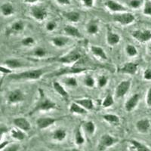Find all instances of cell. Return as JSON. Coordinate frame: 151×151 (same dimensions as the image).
<instances>
[{"instance_id": "1", "label": "cell", "mask_w": 151, "mask_h": 151, "mask_svg": "<svg viewBox=\"0 0 151 151\" xmlns=\"http://www.w3.org/2000/svg\"><path fill=\"white\" fill-rule=\"evenodd\" d=\"M56 108L57 104L47 96L44 90L39 88V98L29 114H33L36 112L40 111H49V110H55Z\"/></svg>"}, {"instance_id": "2", "label": "cell", "mask_w": 151, "mask_h": 151, "mask_svg": "<svg viewBox=\"0 0 151 151\" xmlns=\"http://www.w3.org/2000/svg\"><path fill=\"white\" fill-rule=\"evenodd\" d=\"M46 68L31 69L18 73L9 75V79L12 80H38L46 73Z\"/></svg>"}, {"instance_id": "3", "label": "cell", "mask_w": 151, "mask_h": 151, "mask_svg": "<svg viewBox=\"0 0 151 151\" xmlns=\"http://www.w3.org/2000/svg\"><path fill=\"white\" fill-rule=\"evenodd\" d=\"M81 58H82V55L77 50L73 49L70 51L68 53L58 57L56 59H54V60L64 64H73L79 61Z\"/></svg>"}, {"instance_id": "4", "label": "cell", "mask_w": 151, "mask_h": 151, "mask_svg": "<svg viewBox=\"0 0 151 151\" xmlns=\"http://www.w3.org/2000/svg\"><path fill=\"white\" fill-rule=\"evenodd\" d=\"M118 142L119 139L116 137H113L110 134H104L100 137L98 148L100 151H104L116 144Z\"/></svg>"}, {"instance_id": "5", "label": "cell", "mask_w": 151, "mask_h": 151, "mask_svg": "<svg viewBox=\"0 0 151 151\" xmlns=\"http://www.w3.org/2000/svg\"><path fill=\"white\" fill-rule=\"evenodd\" d=\"M113 20L117 24L122 26H128L134 22L135 20L134 15L129 12L115 13L113 15Z\"/></svg>"}, {"instance_id": "6", "label": "cell", "mask_w": 151, "mask_h": 151, "mask_svg": "<svg viewBox=\"0 0 151 151\" xmlns=\"http://www.w3.org/2000/svg\"><path fill=\"white\" fill-rule=\"evenodd\" d=\"M29 14L36 21H43L48 16V11L44 6L33 5L29 9Z\"/></svg>"}, {"instance_id": "7", "label": "cell", "mask_w": 151, "mask_h": 151, "mask_svg": "<svg viewBox=\"0 0 151 151\" xmlns=\"http://www.w3.org/2000/svg\"><path fill=\"white\" fill-rule=\"evenodd\" d=\"M88 70V68L86 67H68V68L60 69L59 70L50 74L49 77H55V76H60L63 75H72V74H78L81 73L86 72Z\"/></svg>"}, {"instance_id": "8", "label": "cell", "mask_w": 151, "mask_h": 151, "mask_svg": "<svg viewBox=\"0 0 151 151\" xmlns=\"http://www.w3.org/2000/svg\"><path fill=\"white\" fill-rule=\"evenodd\" d=\"M132 36L139 42H147L151 40V31L150 29H136L132 33Z\"/></svg>"}, {"instance_id": "9", "label": "cell", "mask_w": 151, "mask_h": 151, "mask_svg": "<svg viewBox=\"0 0 151 151\" xmlns=\"http://www.w3.org/2000/svg\"><path fill=\"white\" fill-rule=\"evenodd\" d=\"M25 100V95L21 89H14L9 92L7 95V101L11 104H19Z\"/></svg>"}, {"instance_id": "10", "label": "cell", "mask_w": 151, "mask_h": 151, "mask_svg": "<svg viewBox=\"0 0 151 151\" xmlns=\"http://www.w3.org/2000/svg\"><path fill=\"white\" fill-rule=\"evenodd\" d=\"M132 86L131 80H122L119 83L118 86L116 88L115 94L117 98H123L125 94L129 92L130 88Z\"/></svg>"}, {"instance_id": "11", "label": "cell", "mask_w": 151, "mask_h": 151, "mask_svg": "<svg viewBox=\"0 0 151 151\" xmlns=\"http://www.w3.org/2000/svg\"><path fill=\"white\" fill-rule=\"evenodd\" d=\"M105 6L108 10L114 12V13L128 12L127 8L125 7L124 5L115 1V0H106L105 2Z\"/></svg>"}, {"instance_id": "12", "label": "cell", "mask_w": 151, "mask_h": 151, "mask_svg": "<svg viewBox=\"0 0 151 151\" xmlns=\"http://www.w3.org/2000/svg\"><path fill=\"white\" fill-rule=\"evenodd\" d=\"M138 64L134 62H127L122 67L119 69L118 72L122 74H128V75L134 76L137 73Z\"/></svg>"}, {"instance_id": "13", "label": "cell", "mask_w": 151, "mask_h": 151, "mask_svg": "<svg viewBox=\"0 0 151 151\" xmlns=\"http://www.w3.org/2000/svg\"><path fill=\"white\" fill-rule=\"evenodd\" d=\"M59 119L53 117H40L36 119V125L40 129H45L52 126Z\"/></svg>"}, {"instance_id": "14", "label": "cell", "mask_w": 151, "mask_h": 151, "mask_svg": "<svg viewBox=\"0 0 151 151\" xmlns=\"http://www.w3.org/2000/svg\"><path fill=\"white\" fill-rule=\"evenodd\" d=\"M140 101V95L139 94H134L130 97L129 99L125 101L124 107L126 112H130L133 111L134 109L136 108V106H137L138 103Z\"/></svg>"}, {"instance_id": "15", "label": "cell", "mask_w": 151, "mask_h": 151, "mask_svg": "<svg viewBox=\"0 0 151 151\" xmlns=\"http://www.w3.org/2000/svg\"><path fill=\"white\" fill-rule=\"evenodd\" d=\"M13 124L15 127L27 132L31 129L30 122L24 117H17L13 119Z\"/></svg>"}, {"instance_id": "16", "label": "cell", "mask_w": 151, "mask_h": 151, "mask_svg": "<svg viewBox=\"0 0 151 151\" xmlns=\"http://www.w3.org/2000/svg\"><path fill=\"white\" fill-rule=\"evenodd\" d=\"M106 43L110 46H115L118 45L121 40L120 36L117 33H114L112 31L111 29H107L106 35Z\"/></svg>"}, {"instance_id": "17", "label": "cell", "mask_w": 151, "mask_h": 151, "mask_svg": "<svg viewBox=\"0 0 151 151\" xmlns=\"http://www.w3.org/2000/svg\"><path fill=\"white\" fill-rule=\"evenodd\" d=\"M129 144H130L129 147V151H150L147 146L135 139L130 140Z\"/></svg>"}, {"instance_id": "18", "label": "cell", "mask_w": 151, "mask_h": 151, "mask_svg": "<svg viewBox=\"0 0 151 151\" xmlns=\"http://www.w3.org/2000/svg\"><path fill=\"white\" fill-rule=\"evenodd\" d=\"M90 51H91V53L94 57H96V58L101 59V60H107V59H108L104 49L101 47L98 46V45H91L90 46Z\"/></svg>"}, {"instance_id": "19", "label": "cell", "mask_w": 151, "mask_h": 151, "mask_svg": "<svg viewBox=\"0 0 151 151\" xmlns=\"http://www.w3.org/2000/svg\"><path fill=\"white\" fill-rule=\"evenodd\" d=\"M135 127L137 132L142 134H145V133H147L150 128V122L147 119H141L140 120L137 121Z\"/></svg>"}, {"instance_id": "20", "label": "cell", "mask_w": 151, "mask_h": 151, "mask_svg": "<svg viewBox=\"0 0 151 151\" xmlns=\"http://www.w3.org/2000/svg\"><path fill=\"white\" fill-rule=\"evenodd\" d=\"M64 32L67 36H70V37L74 38H80L83 37L82 34H81L80 31L75 26L72 25V24H67L64 27Z\"/></svg>"}, {"instance_id": "21", "label": "cell", "mask_w": 151, "mask_h": 151, "mask_svg": "<svg viewBox=\"0 0 151 151\" xmlns=\"http://www.w3.org/2000/svg\"><path fill=\"white\" fill-rule=\"evenodd\" d=\"M70 42V39L67 36H55V37L51 39V42L52 43V45L54 46L57 47V48H63V47L66 46Z\"/></svg>"}, {"instance_id": "22", "label": "cell", "mask_w": 151, "mask_h": 151, "mask_svg": "<svg viewBox=\"0 0 151 151\" xmlns=\"http://www.w3.org/2000/svg\"><path fill=\"white\" fill-rule=\"evenodd\" d=\"M2 64H3V65L9 67V68L12 69H12L21 68V67H24V66H25V64H24V62L17 58L7 59V60H5Z\"/></svg>"}, {"instance_id": "23", "label": "cell", "mask_w": 151, "mask_h": 151, "mask_svg": "<svg viewBox=\"0 0 151 151\" xmlns=\"http://www.w3.org/2000/svg\"><path fill=\"white\" fill-rule=\"evenodd\" d=\"M62 15L67 21L71 23H77L80 21L81 15L80 13L75 11H71V12H64L62 13Z\"/></svg>"}, {"instance_id": "24", "label": "cell", "mask_w": 151, "mask_h": 151, "mask_svg": "<svg viewBox=\"0 0 151 151\" xmlns=\"http://www.w3.org/2000/svg\"><path fill=\"white\" fill-rule=\"evenodd\" d=\"M74 101L80 105L81 106H83V108L86 109L87 111L92 110L94 107V102H93L92 99H91V98H81V99H76Z\"/></svg>"}, {"instance_id": "25", "label": "cell", "mask_w": 151, "mask_h": 151, "mask_svg": "<svg viewBox=\"0 0 151 151\" xmlns=\"http://www.w3.org/2000/svg\"><path fill=\"white\" fill-rule=\"evenodd\" d=\"M52 86H53V88L55 89V91H56L58 94L60 95V97L64 98V100L67 101L69 99V94L67 92V90L64 88V87L60 84V83L55 81L53 83H52Z\"/></svg>"}, {"instance_id": "26", "label": "cell", "mask_w": 151, "mask_h": 151, "mask_svg": "<svg viewBox=\"0 0 151 151\" xmlns=\"http://www.w3.org/2000/svg\"><path fill=\"white\" fill-rule=\"evenodd\" d=\"M82 125H79L74 132V141L77 146H82L86 142V139L82 132Z\"/></svg>"}, {"instance_id": "27", "label": "cell", "mask_w": 151, "mask_h": 151, "mask_svg": "<svg viewBox=\"0 0 151 151\" xmlns=\"http://www.w3.org/2000/svg\"><path fill=\"white\" fill-rule=\"evenodd\" d=\"M25 28V23L21 20L14 21L9 27V33H21Z\"/></svg>"}, {"instance_id": "28", "label": "cell", "mask_w": 151, "mask_h": 151, "mask_svg": "<svg viewBox=\"0 0 151 151\" xmlns=\"http://www.w3.org/2000/svg\"><path fill=\"white\" fill-rule=\"evenodd\" d=\"M69 111L71 113L73 114H77V115H86L88 113V111L84 109L83 106H81L80 105L78 104L77 103H76L75 101H73L72 103L70 104L69 106Z\"/></svg>"}, {"instance_id": "29", "label": "cell", "mask_w": 151, "mask_h": 151, "mask_svg": "<svg viewBox=\"0 0 151 151\" xmlns=\"http://www.w3.org/2000/svg\"><path fill=\"white\" fill-rule=\"evenodd\" d=\"M10 135L13 139L18 141H24L25 139V137H26L25 132L21 130V129L15 127V126H14V128H13V129L10 130Z\"/></svg>"}, {"instance_id": "30", "label": "cell", "mask_w": 151, "mask_h": 151, "mask_svg": "<svg viewBox=\"0 0 151 151\" xmlns=\"http://www.w3.org/2000/svg\"><path fill=\"white\" fill-rule=\"evenodd\" d=\"M67 133L65 129H58L53 132L52 134V139L54 141H58V142H62L65 140L67 137Z\"/></svg>"}, {"instance_id": "31", "label": "cell", "mask_w": 151, "mask_h": 151, "mask_svg": "<svg viewBox=\"0 0 151 151\" xmlns=\"http://www.w3.org/2000/svg\"><path fill=\"white\" fill-rule=\"evenodd\" d=\"M86 31L89 35H96L99 31V24L96 20L89 21L86 25Z\"/></svg>"}, {"instance_id": "32", "label": "cell", "mask_w": 151, "mask_h": 151, "mask_svg": "<svg viewBox=\"0 0 151 151\" xmlns=\"http://www.w3.org/2000/svg\"><path fill=\"white\" fill-rule=\"evenodd\" d=\"M1 12L5 17H9L14 13V8L10 2H5L1 5Z\"/></svg>"}, {"instance_id": "33", "label": "cell", "mask_w": 151, "mask_h": 151, "mask_svg": "<svg viewBox=\"0 0 151 151\" xmlns=\"http://www.w3.org/2000/svg\"><path fill=\"white\" fill-rule=\"evenodd\" d=\"M82 127H83L84 132L89 136H92L95 133V131H96L95 124L92 121H87V122H84Z\"/></svg>"}, {"instance_id": "34", "label": "cell", "mask_w": 151, "mask_h": 151, "mask_svg": "<svg viewBox=\"0 0 151 151\" xmlns=\"http://www.w3.org/2000/svg\"><path fill=\"white\" fill-rule=\"evenodd\" d=\"M104 120L106 122L110 124H119L120 122V118L116 114H112V113H106L103 116Z\"/></svg>"}, {"instance_id": "35", "label": "cell", "mask_w": 151, "mask_h": 151, "mask_svg": "<svg viewBox=\"0 0 151 151\" xmlns=\"http://www.w3.org/2000/svg\"><path fill=\"white\" fill-rule=\"evenodd\" d=\"M113 104H114V98H113V95L110 93L106 94V95L104 98L103 102H102V107L109 108V107L113 106Z\"/></svg>"}, {"instance_id": "36", "label": "cell", "mask_w": 151, "mask_h": 151, "mask_svg": "<svg viewBox=\"0 0 151 151\" xmlns=\"http://www.w3.org/2000/svg\"><path fill=\"white\" fill-rule=\"evenodd\" d=\"M33 55L36 58H45L48 55V52L45 48L43 47H37L34 49L33 52Z\"/></svg>"}, {"instance_id": "37", "label": "cell", "mask_w": 151, "mask_h": 151, "mask_svg": "<svg viewBox=\"0 0 151 151\" xmlns=\"http://www.w3.org/2000/svg\"><path fill=\"white\" fill-rule=\"evenodd\" d=\"M63 83L68 87L74 88L78 86V82L74 76H67L63 79Z\"/></svg>"}, {"instance_id": "38", "label": "cell", "mask_w": 151, "mask_h": 151, "mask_svg": "<svg viewBox=\"0 0 151 151\" xmlns=\"http://www.w3.org/2000/svg\"><path fill=\"white\" fill-rule=\"evenodd\" d=\"M95 79H94L92 76L91 75H86L83 79V83L86 87L93 88L95 86Z\"/></svg>"}, {"instance_id": "39", "label": "cell", "mask_w": 151, "mask_h": 151, "mask_svg": "<svg viewBox=\"0 0 151 151\" xmlns=\"http://www.w3.org/2000/svg\"><path fill=\"white\" fill-rule=\"evenodd\" d=\"M125 52H126V54L129 57H132V58L137 56V54H138V52H137V49L136 48V47L134 46L133 45H131V44L126 45V47H125Z\"/></svg>"}, {"instance_id": "40", "label": "cell", "mask_w": 151, "mask_h": 151, "mask_svg": "<svg viewBox=\"0 0 151 151\" xmlns=\"http://www.w3.org/2000/svg\"><path fill=\"white\" fill-rule=\"evenodd\" d=\"M35 43H36V40L34 38L31 37V36H27L21 40V44L25 47L33 46L35 45Z\"/></svg>"}, {"instance_id": "41", "label": "cell", "mask_w": 151, "mask_h": 151, "mask_svg": "<svg viewBox=\"0 0 151 151\" xmlns=\"http://www.w3.org/2000/svg\"><path fill=\"white\" fill-rule=\"evenodd\" d=\"M144 3L143 0H129L128 5L131 9H137L141 7V5Z\"/></svg>"}, {"instance_id": "42", "label": "cell", "mask_w": 151, "mask_h": 151, "mask_svg": "<svg viewBox=\"0 0 151 151\" xmlns=\"http://www.w3.org/2000/svg\"><path fill=\"white\" fill-rule=\"evenodd\" d=\"M98 86L99 88H104L108 83V77L105 75L100 76L98 79Z\"/></svg>"}, {"instance_id": "43", "label": "cell", "mask_w": 151, "mask_h": 151, "mask_svg": "<svg viewBox=\"0 0 151 151\" xmlns=\"http://www.w3.org/2000/svg\"><path fill=\"white\" fill-rule=\"evenodd\" d=\"M21 148L20 144H9L7 147H5L1 151H19Z\"/></svg>"}, {"instance_id": "44", "label": "cell", "mask_w": 151, "mask_h": 151, "mask_svg": "<svg viewBox=\"0 0 151 151\" xmlns=\"http://www.w3.org/2000/svg\"><path fill=\"white\" fill-rule=\"evenodd\" d=\"M143 13L145 15L151 16V2L150 1H147L144 3V9H143Z\"/></svg>"}, {"instance_id": "45", "label": "cell", "mask_w": 151, "mask_h": 151, "mask_svg": "<svg viewBox=\"0 0 151 151\" xmlns=\"http://www.w3.org/2000/svg\"><path fill=\"white\" fill-rule=\"evenodd\" d=\"M57 27V23L55 21H50L45 24V29L48 32H52Z\"/></svg>"}, {"instance_id": "46", "label": "cell", "mask_w": 151, "mask_h": 151, "mask_svg": "<svg viewBox=\"0 0 151 151\" xmlns=\"http://www.w3.org/2000/svg\"><path fill=\"white\" fill-rule=\"evenodd\" d=\"M0 72L2 74H5V75H11V74H12L13 71H12V69L2 64L0 67Z\"/></svg>"}, {"instance_id": "47", "label": "cell", "mask_w": 151, "mask_h": 151, "mask_svg": "<svg viewBox=\"0 0 151 151\" xmlns=\"http://www.w3.org/2000/svg\"><path fill=\"white\" fill-rule=\"evenodd\" d=\"M143 78L147 81L151 80V69L147 68L144 70V73H143Z\"/></svg>"}, {"instance_id": "48", "label": "cell", "mask_w": 151, "mask_h": 151, "mask_svg": "<svg viewBox=\"0 0 151 151\" xmlns=\"http://www.w3.org/2000/svg\"><path fill=\"white\" fill-rule=\"evenodd\" d=\"M81 2H82V3L83 4L85 7L88 8V9H90V8L93 7L94 0H81Z\"/></svg>"}, {"instance_id": "49", "label": "cell", "mask_w": 151, "mask_h": 151, "mask_svg": "<svg viewBox=\"0 0 151 151\" xmlns=\"http://www.w3.org/2000/svg\"><path fill=\"white\" fill-rule=\"evenodd\" d=\"M146 103L147 105L149 106L150 108H151V87L148 89L147 92L146 96Z\"/></svg>"}, {"instance_id": "50", "label": "cell", "mask_w": 151, "mask_h": 151, "mask_svg": "<svg viewBox=\"0 0 151 151\" xmlns=\"http://www.w3.org/2000/svg\"><path fill=\"white\" fill-rule=\"evenodd\" d=\"M56 2L61 5H70L71 0H56Z\"/></svg>"}, {"instance_id": "51", "label": "cell", "mask_w": 151, "mask_h": 151, "mask_svg": "<svg viewBox=\"0 0 151 151\" xmlns=\"http://www.w3.org/2000/svg\"><path fill=\"white\" fill-rule=\"evenodd\" d=\"M9 144H10V143H9V141H4L3 140H2V141H1V144H0V150H3L4 148H5V147H7Z\"/></svg>"}, {"instance_id": "52", "label": "cell", "mask_w": 151, "mask_h": 151, "mask_svg": "<svg viewBox=\"0 0 151 151\" xmlns=\"http://www.w3.org/2000/svg\"><path fill=\"white\" fill-rule=\"evenodd\" d=\"M39 0H24V2L28 4H34L36 3Z\"/></svg>"}, {"instance_id": "53", "label": "cell", "mask_w": 151, "mask_h": 151, "mask_svg": "<svg viewBox=\"0 0 151 151\" xmlns=\"http://www.w3.org/2000/svg\"><path fill=\"white\" fill-rule=\"evenodd\" d=\"M64 151H81L80 150L77 149V148H70V149H67Z\"/></svg>"}, {"instance_id": "54", "label": "cell", "mask_w": 151, "mask_h": 151, "mask_svg": "<svg viewBox=\"0 0 151 151\" xmlns=\"http://www.w3.org/2000/svg\"><path fill=\"white\" fill-rule=\"evenodd\" d=\"M148 52H149V53L151 55V44L148 46Z\"/></svg>"}, {"instance_id": "55", "label": "cell", "mask_w": 151, "mask_h": 151, "mask_svg": "<svg viewBox=\"0 0 151 151\" xmlns=\"http://www.w3.org/2000/svg\"><path fill=\"white\" fill-rule=\"evenodd\" d=\"M40 151H47V150H40Z\"/></svg>"}]
</instances>
